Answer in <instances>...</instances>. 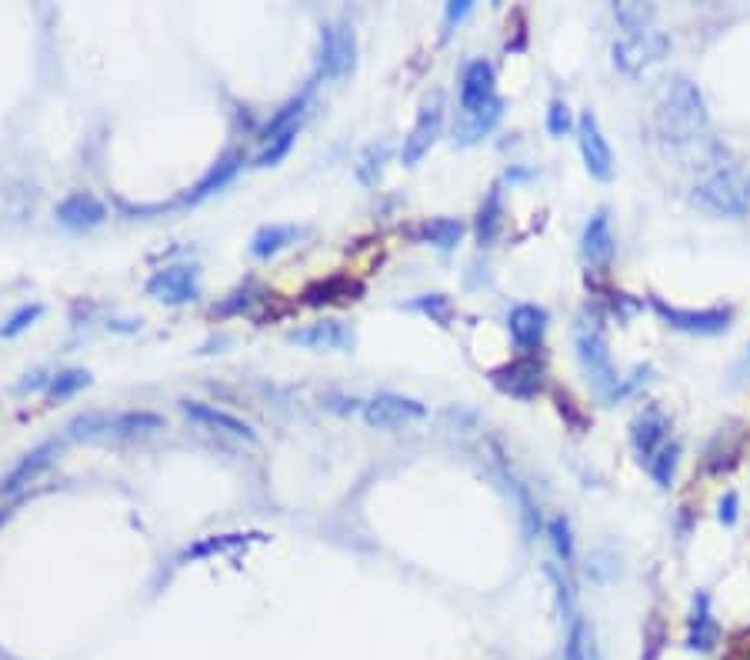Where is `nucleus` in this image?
<instances>
[{"instance_id":"obj_1","label":"nucleus","mask_w":750,"mask_h":660,"mask_svg":"<svg viewBox=\"0 0 750 660\" xmlns=\"http://www.w3.org/2000/svg\"><path fill=\"white\" fill-rule=\"evenodd\" d=\"M654 127L657 137L670 147H684L700 140V134L707 130V104L694 80L687 77L670 80V87L664 90V97L657 104Z\"/></svg>"},{"instance_id":"obj_2","label":"nucleus","mask_w":750,"mask_h":660,"mask_svg":"<svg viewBox=\"0 0 750 660\" xmlns=\"http://www.w3.org/2000/svg\"><path fill=\"white\" fill-rule=\"evenodd\" d=\"M694 204L714 217H744L750 210V187L734 167H717L694 184Z\"/></svg>"},{"instance_id":"obj_3","label":"nucleus","mask_w":750,"mask_h":660,"mask_svg":"<svg viewBox=\"0 0 750 660\" xmlns=\"http://www.w3.org/2000/svg\"><path fill=\"white\" fill-rule=\"evenodd\" d=\"M574 347H577V360H580V370L587 374V380L594 384V390L604 400H614L617 394V370H614V360H610V347H607V337H604V327L597 324V320H590V324H580L577 327V337H574Z\"/></svg>"},{"instance_id":"obj_4","label":"nucleus","mask_w":750,"mask_h":660,"mask_svg":"<svg viewBox=\"0 0 750 660\" xmlns=\"http://www.w3.org/2000/svg\"><path fill=\"white\" fill-rule=\"evenodd\" d=\"M670 54V37L664 30H640V34H627L620 37L614 47H610V57H614V67L627 77H640L644 70L657 67L660 60Z\"/></svg>"},{"instance_id":"obj_5","label":"nucleus","mask_w":750,"mask_h":660,"mask_svg":"<svg viewBox=\"0 0 750 660\" xmlns=\"http://www.w3.org/2000/svg\"><path fill=\"white\" fill-rule=\"evenodd\" d=\"M164 427V417L150 414V410H124V414H84L70 424L74 437H130V434H150V430Z\"/></svg>"},{"instance_id":"obj_6","label":"nucleus","mask_w":750,"mask_h":660,"mask_svg":"<svg viewBox=\"0 0 750 660\" xmlns=\"http://www.w3.org/2000/svg\"><path fill=\"white\" fill-rule=\"evenodd\" d=\"M357 64V37L350 24H327L320 30L317 67L327 80H344Z\"/></svg>"},{"instance_id":"obj_7","label":"nucleus","mask_w":750,"mask_h":660,"mask_svg":"<svg viewBox=\"0 0 750 660\" xmlns=\"http://www.w3.org/2000/svg\"><path fill=\"white\" fill-rule=\"evenodd\" d=\"M577 144H580V157H584L587 174L594 180H610L614 177V150H610L604 130L597 124L594 110H584L577 120Z\"/></svg>"},{"instance_id":"obj_8","label":"nucleus","mask_w":750,"mask_h":660,"mask_svg":"<svg viewBox=\"0 0 750 660\" xmlns=\"http://www.w3.org/2000/svg\"><path fill=\"white\" fill-rule=\"evenodd\" d=\"M200 290V270L194 264H174L157 270L147 280V294L160 300V304H187Z\"/></svg>"},{"instance_id":"obj_9","label":"nucleus","mask_w":750,"mask_h":660,"mask_svg":"<svg viewBox=\"0 0 750 660\" xmlns=\"http://www.w3.org/2000/svg\"><path fill=\"white\" fill-rule=\"evenodd\" d=\"M650 307L657 310L664 324H670L674 330H684V334L710 337V334H724L730 327V310H680V307L664 304L660 297L650 300Z\"/></svg>"},{"instance_id":"obj_10","label":"nucleus","mask_w":750,"mask_h":660,"mask_svg":"<svg viewBox=\"0 0 750 660\" xmlns=\"http://www.w3.org/2000/svg\"><path fill=\"white\" fill-rule=\"evenodd\" d=\"M424 414H427L424 404H417V400H410V397H400V394H380L370 400V404H364V420L377 430H397L404 424H414V420H420Z\"/></svg>"},{"instance_id":"obj_11","label":"nucleus","mask_w":750,"mask_h":660,"mask_svg":"<svg viewBox=\"0 0 750 660\" xmlns=\"http://www.w3.org/2000/svg\"><path fill=\"white\" fill-rule=\"evenodd\" d=\"M440 124H444V110H440V97L427 100L424 110L417 114V124L410 127V134L404 137V150H400V160L407 167H414L420 157L434 147V140L440 137Z\"/></svg>"},{"instance_id":"obj_12","label":"nucleus","mask_w":750,"mask_h":660,"mask_svg":"<svg viewBox=\"0 0 750 660\" xmlns=\"http://www.w3.org/2000/svg\"><path fill=\"white\" fill-rule=\"evenodd\" d=\"M54 217L70 230H90L107 220V204L90 194V190H74V194H67L57 204Z\"/></svg>"},{"instance_id":"obj_13","label":"nucleus","mask_w":750,"mask_h":660,"mask_svg":"<svg viewBox=\"0 0 750 660\" xmlns=\"http://www.w3.org/2000/svg\"><path fill=\"white\" fill-rule=\"evenodd\" d=\"M500 117H504V100L500 97L487 100V104L477 107V110H467V114L460 110V120L454 124V144H460V147L480 144V140L500 124Z\"/></svg>"},{"instance_id":"obj_14","label":"nucleus","mask_w":750,"mask_h":660,"mask_svg":"<svg viewBox=\"0 0 750 660\" xmlns=\"http://www.w3.org/2000/svg\"><path fill=\"white\" fill-rule=\"evenodd\" d=\"M490 380H494L504 394L527 400L540 394V387H544V370H540V364H534V360H514V364L497 367L494 374H490Z\"/></svg>"},{"instance_id":"obj_15","label":"nucleus","mask_w":750,"mask_h":660,"mask_svg":"<svg viewBox=\"0 0 750 660\" xmlns=\"http://www.w3.org/2000/svg\"><path fill=\"white\" fill-rule=\"evenodd\" d=\"M287 340L297 347H310V350H350L354 347V330L347 324H340V320H320V324L294 330Z\"/></svg>"},{"instance_id":"obj_16","label":"nucleus","mask_w":750,"mask_h":660,"mask_svg":"<svg viewBox=\"0 0 750 660\" xmlns=\"http://www.w3.org/2000/svg\"><path fill=\"white\" fill-rule=\"evenodd\" d=\"M580 250L590 267H607L614 260V234H610V214L607 207H597L594 217L587 220L584 237H580Z\"/></svg>"},{"instance_id":"obj_17","label":"nucleus","mask_w":750,"mask_h":660,"mask_svg":"<svg viewBox=\"0 0 750 660\" xmlns=\"http://www.w3.org/2000/svg\"><path fill=\"white\" fill-rule=\"evenodd\" d=\"M180 410H184V414H187L190 420H197V424L214 427V430H220V434L240 437V440H247V444H257V434H254V427H250L247 420L227 414V410H217L214 404H200V400H184V404H180Z\"/></svg>"},{"instance_id":"obj_18","label":"nucleus","mask_w":750,"mask_h":660,"mask_svg":"<svg viewBox=\"0 0 750 660\" xmlns=\"http://www.w3.org/2000/svg\"><path fill=\"white\" fill-rule=\"evenodd\" d=\"M494 64L490 60H470L464 67V80H460V110H477L487 100H494Z\"/></svg>"},{"instance_id":"obj_19","label":"nucleus","mask_w":750,"mask_h":660,"mask_svg":"<svg viewBox=\"0 0 750 660\" xmlns=\"http://www.w3.org/2000/svg\"><path fill=\"white\" fill-rule=\"evenodd\" d=\"M507 330L520 350H537L540 340H544V330H547V310L537 307V304H520V307L510 310Z\"/></svg>"},{"instance_id":"obj_20","label":"nucleus","mask_w":750,"mask_h":660,"mask_svg":"<svg viewBox=\"0 0 750 660\" xmlns=\"http://www.w3.org/2000/svg\"><path fill=\"white\" fill-rule=\"evenodd\" d=\"M667 430H670V424H667V417L660 414V410H644V414L630 424V444H634L640 460H644V457L650 460L660 447L667 444Z\"/></svg>"},{"instance_id":"obj_21","label":"nucleus","mask_w":750,"mask_h":660,"mask_svg":"<svg viewBox=\"0 0 750 660\" xmlns=\"http://www.w3.org/2000/svg\"><path fill=\"white\" fill-rule=\"evenodd\" d=\"M57 450H60L57 440H44L40 447H34L30 454H24V460H20V464L10 470L4 480H0V494H14V490L30 484V480H34L40 470L50 467V460L57 457Z\"/></svg>"},{"instance_id":"obj_22","label":"nucleus","mask_w":750,"mask_h":660,"mask_svg":"<svg viewBox=\"0 0 750 660\" xmlns=\"http://www.w3.org/2000/svg\"><path fill=\"white\" fill-rule=\"evenodd\" d=\"M714 640H717V624H714V614H710V597L700 590V594H694V610H690V620H687V647L707 654V650L714 647Z\"/></svg>"},{"instance_id":"obj_23","label":"nucleus","mask_w":750,"mask_h":660,"mask_svg":"<svg viewBox=\"0 0 750 660\" xmlns=\"http://www.w3.org/2000/svg\"><path fill=\"white\" fill-rule=\"evenodd\" d=\"M240 164H244V157H240V154H224L214 167L207 170L204 177L197 180V187L190 190V194H187L184 200H187V204H200V200H207L210 194H217L220 187H227L230 180L237 177Z\"/></svg>"},{"instance_id":"obj_24","label":"nucleus","mask_w":750,"mask_h":660,"mask_svg":"<svg viewBox=\"0 0 750 660\" xmlns=\"http://www.w3.org/2000/svg\"><path fill=\"white\" fill-rule=\"evenodd\" d=\"M294 240H297V227H290V224L260 227L257 234H254V240H250V254L260 257V260H267V257L280 254V250H284L287 244H294Z\"/></svg>"},{"instance_id":"obj_25","label":"nucleus","mask_w":750,"mask_h":660,"mask_svg":"<svg viewBox=\"0 0 750 660\" xmlns=\"http://www.w3.org/2000/svg\"><path fill=\"white\" fill-rule=\"evenodd\" d=\"M420 237H424L427 244L440 247V250H454L460 244V237H464V220L434 217V220H427V224L420 227Z\"/></svg>"},{"instance_id":"obj_26","label":"nucleus","mask_w":750,"mask_h":660,"mask_svg":"<svg viewBox=\"0 0 750 660\" xmlns=\"http://www.w3.org/2000/svg\"><path fill=\"white\" fill-rule=\"evenodd\" d=\"M307 100H310V87L300 90L297 97H290L287 104L280 107L277 114L264 124V140H274V137H280V134H287V130H294V127H297V117L304 114Z\"/></svg>"},{"instance_id":"obj_27","label":"nucleus","mask_w":750,"mask_h":660,"mask_svg":"<svg viewBox=\"0 0 750 660\" xmlns=\"http://www.w3.org/2000/svg\"><path fill=\"white\" fill-rule=\"evenodd\" d=\"M90 384V374L80 367H70V370H60L57 377H50L47 384V397L50 400H64V397H74L77 390H84Z\"/></svg>"},{"instance_id":"obj_28","label":"nucleus","mask_w":750,"mask_h":660,"mask_svg":"<svg viewBox=\"0 0 750 660\" xmlns=\"http://www.w3.org/2000/svg\"><path fill=\"white\" fill-rule=\"evenodd\" d=\"M504 207H500V190L494 187V194L487 197V204L480 207V217H477V240L480 244H490V240L497 237L500 224H504Z\"/></svg>"},{"instance_id":"obj_29","label":"nucleus","mask_w":750,"mask_h":660,"mask_svg":"<svg viewBox=\"0 0 750 660\" xmlns=\"http://www.w3.org/2000/svg\"><path fill=\"white\" fill-rule=\"evenodd\" d=\"M677 460H680V447L677 444H664L654 457L647 460V470H650V477L657 480V487H670L674 470H677Z\"/></svg>"},{"instance_id":"obj_30","label":"nucleus","mask_w":750,"mask_h":660,"mask_svg":"<svg viewBox=\"0 0 750 660\" xmlns=\"http://www.w3.org/2000/svg\"><path fill=\"white\" fill-rule=\"evenodd\" d=\"M614 17H617V24L627 30V34H640V30H650L654 7H647V4H617Z\"/></svg>"},{"instance_id":"obj_31","label":"nucleus","mask_w":750,"mask_h":660,"mask_svg":"<svg viewBox=\"0 0 750 660\" xmlns=\"http://www.w3.org/2000/svg\"><path fill=\"white\" fill-rule=\"evenodd\" d=\"M547 537H550V544H554V554L564 560V567L574 560V530H570V520L560 514V517H554L547 524Z\"/></svg>"},{"instance_id":"obj_32","label":"nucleus","mask_w":750,"mask_h":660,"mask_svg":"<svg viewBox=\"0 0 750 660\" xmlns=\"http://www.w3.org/2000/svg\"><path fill=\"white\" fill-rule=\"evenodd\" d=\"M564 660H590V630L580 617H570L567 644H564Z\"/></svg>"},{"instance_id":"obj_33","label":"nucleus","mask_w":750,"mask_h":660,"mask_svg":"<svg viewBox=\"0 0 750 660\" xmlns=\"http://www.w3.org/2000/svg\"><path fill=\"white\" fill-rule=\"evenodd\" d=\"M40 314H44V307H40V304H24V307H17L14 314H10V317L4 320V324H0V337H17V334H24L27 327L37 324Z\"/></svg>"},{"instance_id":"obj_34","label":"nucleus","mask_w":750,"mask_h":660,"mask_svg":"<svg viewBox=\"0 0 750 660\" xmlns=\"http://www.w3.org/2000/svg\"><path fill=\"white\" fill-rule=\"evenodd\" d=\"M414 310H420V314H427V317H434L437 324H450V314H454V304H450V297H444V294H424V297H417L414 304H410Z\"/></svg>"},{"instance_id":"obj_35","label":"nucleus","mask_w":750,"mask_h":660,"mask_svg":"<svg viewBox=\"0 0 750 660\" xmlns=\"http://www.w3.org/2000/svg\"><path fill=\"white\" fill-rule=\"evenodd\" d=\"M294 140H297V127H294V130H287V134L274 137V140H267L264 154L257 157V167H277L280 160H284V157L290 154V147H294Z\"/></svg>"},{"instance_id":"obj_36","label":"nucleus","mask_w":750,"mask_h":660,"mask_svg":"<svg viewBox=\"0 0 750 660\" xmlns=\"http://www.w3.org/2000/svg\"><path fill=\"white\" fill-rule=\"evenodd\" d=\"M570 127H574V114H570V107L564 104V100H550V107H547L550 137H567Z\"/></svg>"},{"instance_id":"obj_37","label":"nucleus","mask_w":750,"mask_h":660,"mask_svg":"<svg viewBox=\"0 0 750 660\" xmlns=\"http://www.w3.org/2000/svg\"><path fill=\"white\" fill-rule=\"evenodd\" d=\"M544 570H547V577L554 580V587H557V597H560V610H564L567 617H577V614H574L577 594H574V584H570V580H567V574H564V570H557L554 564H547Z\"/></svg>"},{"instance_id":"obj_38","label":"nucleus","mask_w":750,"mask_h":660,"mask_svg":"<svg viewBox=\"0 0 750 660\" xmlns=\"http://www.w3.org/2000/svg\"><path fill=\"white\" fill-rule=\"evenodd\" d=\"M384 160H387V147H384V144H380V147H370L367 154H364V160H360L357 177L364 180V184H374V180L380 177V170H384Z\"/></svg>"},{"instance_id":"obj_39","label":"nucleus","mask_w":750,"mask_h":660,"mask_svg":"<svg viewBox=\"0 0 750 660\" xmlns=\"http://www.w3.org/2000/svg\"><path fill=\"white\" fill-rule=\"evenodd\" d=\"M737 510H740V497L734 494V490H727L724 500H720V507H717L720 524H724V527H734V524H737Z\"/></svg>"},{"instance_id":"obj_40","label":"nucleus","mask_w":750,"mask_h":660,"mask_svg":"<svg viewBox=\"0 0 750 660\" xmlns=\"http://www.w3.org/2000/svg\"><path fill=\"white\" fill-rule=\"evenodd\" d=\"M470 10H474V4H470V0H454V4H447V27H454V24H460V20H464L467 14H470Z\"/></svg>"},{"instance_id":"obj_41","label":"nucleus","mask_w":750,"mask_h":660,"mask_svg":"<svg viewBox=\"0 0 750 660\" xmlns=\"http://www.w3.org/2000/svg\"><path fill=\"white\" fill-rule=\"evenodd\" d=\"M44 384H50V377H44V374H34L30 380H24V384H20V390H37V387H44Z\"/></svg>"}]
</instances>
